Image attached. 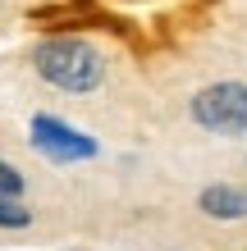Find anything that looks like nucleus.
Returning <instances> with one entry per match:
<instances>
[{
    "mask_svg": "<svg viewBox=\"0 0 247 251\" xmlns=\"http://www.w3.org/2000/svg\"><path fill=\"white\" fill-rule=\"evenodd\" d=\"M0 197H23V174L9 160H0Z\"/></svg>",
    "mask_w": 247,
    "mask_h": 251,
    "instance_id": "6",
    "label": "nucleus"
},
{
    "mask_svg": "<svg viewBox=\"0 0 247 251\" xmlns=\"http://www.w3.org/2000/svg\"><path fill=\"white\" fill-rule=\"evenodd\" d=\"M32 224V210L19 205V197H0V228H27Z\"/></svg>",
    "mask_w": 247,
    "mask_h": 251,
    "instance_id": "5",
    "label": "nucleus"
},
{
    "mask_svg": "<svg viewBox=\"0 0 247 251\" xmlns=\"http://www.w3.org/2000/svg\"><path fill=\"white\" fill-rule=\"evenodd\" d=\"M27 132H32V146L46 160H55V165H78V160H96L101 155V146L87 137V132H78L74 124L55 119V114H32Z\"/></svg>",
    "mask_w": 247,
    "mask_h": 251,
    "instance_id": "3",
    "label": "nucleus"
},
{
    "mask_svg": "<svg viewBox=\"0 0 247 251\" xmlns=\"http://www.w3.org/2000/svg\"><path fill=\"white\" fill-rule=\"evenodd\" d=\"M192 119L206 132L243 137L247 132V82H211L192 96Z\"/></svg>",
    "mask_w": 247,
    "mask_h": 251,
    "instance_id": "2",
    "label": "nucleus"
},
{
    "mask_svg": "<svg viewBox=\"0 0 247 251\" xmlns=\"http://www.w3.org/2000/svg\"><path fill=\"white\" fill-rule=\"evenodd\" d=\"M201 215H211V219H247V192L234 187V183H211V187H201Z\"/></svg>",
    "mask_w": 247,
    "mask_h": 251,
    "instance_id": "4",
    "label": "nucleus"
},
{
    "mask_svg": "<svg viewBox=\"0 0 247 251\" xmlns=\"http://www.w3.org/2000/svg\"><path fill=\"white\" fill-rule=\"evenodd\" d=\"M32 69L37 78L60 87L69 96H87L106 82V55L82 37H51L32 46Z\"/></svg>",
    "mask_w": 247,
    "mask_h": 251,
    "instance_id": "1",
    "label": "nucleus"
}]
</instances>
